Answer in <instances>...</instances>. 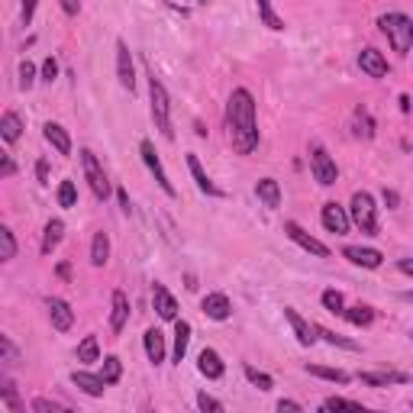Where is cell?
<instances>
[{
  "instance_id": "1",
  "label": "cell",
  "mask_w": 413,
  "mask_h": 413,
  "mask_svg": "<svg viewBox=\"0 0 413 413\" xmlns=\"http://www.w3.org/2000/svg\"><path fill=\"white\" fill-rule=\"evenodd\" d=\"M226 133L239 155H252L259 149V117H255L252 91L236 87L226 101Z\"/></svg>"
},
{
  "instance_id": "2",
  "label": "cell",
  "mask_w": 413,
  "mask_h": 413,
  "mask_svg": "<svg viewBox=\"0 0 413 413\" xmlns=\"http://www.w3.org/2000/svg\"><path fill=\"white\" fill-rule=\"evenodd\" d=\"M378 26H381V33L388 36L391 49H394L397 55H410V49H413V20L407 17V13H381Z\"/></svg>"
},
{
  "instance_id": "3",
  "label": "cell",
  "mask_w": 413,
  "mask_h": 413,
  "mask_svg": "<svg viewBox=\"0 0 413 413\" xmlns=\"http://www.w3.org/2000/svg\"><path fill=\"white\" fill-rule=\"evenodd\" d=\"M349 217H352V226H358V233L378 236V207H375V197H371L368 191H355L352 194Z\"/></svg>"
},
{
  "instance_id": "4",
  "label": "cell",
  "mask_w": 413,
  "mask_h": 413,
  "mask_svg": "<svg viewBox=\"0 0 413 413\" xmlns=\"http://www.w3.org/2000/svg\"><path fill=\"white\" fill-rule=\"evenodd\" d=\"M149 97H152V123L155 129H159L165 139H175V129H171V97L168 91H165V85H161L159 78H149Z\"/></svg>"
},
{
  "instance_id": "5",
  "label": "cell",
  "mask_w": 413,
  "mask_h": 413,
  "mask_svg": "<svg viewBox=\"0 0 413 413\" xmlns=\"http://www.w3.org/2000/svg\"><path fill=\"white\" fill-rule=\"evenodd\" d=\"M310 175L317 184L323 187H333L339 181V168H336V159L326 152L323 143H310Z\"/></svg>"
},
{
  "instance_id": "6",
  "label": "cell",
  "mask_w": 413,
  "mask_h": 413,
  "mask_svg": "<svg viewBox=\"0 0 413 413\" xmlns=\"http://www.w3.org/2000/svg\"><path fill=\"white\" fill-rule=\"evenodd\" d=\"M78 155H81V168H85L91 194L97 197V201H107L110 197V177H107V171H103V165L97 161V155H94L91 149H81Z\"/></svg>"
},
{
  "instance_id": "7",
  "label": "cell",
  "mask_w": 413,
  "mask_h": 413,
  "mask_svg": "<svg viewBox=\"0 0 413 413\" xmlns=\"http://www.w3.org/2000/svg\"><path fill=\"white\" fill-rule=\"evenodd\" d=\"M139 155H143L145 168H149V171L155 175V181H159V187L165 191V197H171V201H175V197H177V191H175V184H171L168 171H165V165H161L159 152H155V145L149 143V139H143V143H139Z\"/></svg>"
},
{
  "instance_id": "8",
  "label": "cell",
  "mask_w": 413,
  "mask_h": 413,
  "mask_svg": "<svg viewBox=\"0 0 413 413\" xmlns=\"http://www.w3.org/2000/svg\"><path fill=\"white\" fill-rule=\"evenodd\" d=\"M320 223L326 233H336V236H346L349 226H352V217H349L346 207H339L336 201H329L323 203V210H320Z\"/></svg>"
},
{
  "instance_id": "9",
  "label": "cell",
  "mask_w": 413,
  "mask_h": 413,
  "mask_svg": "<svg viewBox=\"0 0 413 413\" xmlns=\"http://www.w3.org/2000/svg\"><path fill=\"white\" fill-rule=\"evenodd\" d=\"M284 233H287V239H291V242H297L300 249H304V252L317 255V259H329V249H326V245H323L320 239H313L310 233H307V229L300 226V223L287 219V223H284Z\"/></svg>"
},
{
  "instance_id": "10",
  "label": "cell",
  "mask_w": 413,
  "mask_h": 413,
  "mask_svg": "<svg viewBox=\"0 0 413 413\" xmlns=\"http://www.w3.org/2000/svg\"><path fill=\"white\" fill-rule=\"evenodd\" d=\"M45 307H49V320H52V329H55V333H68V329L75 326V310H71L68 300H61V297H49Z\"/></svg>"
},
{
  "instance_id": "11",
  "label": "cell",
  "mask_w": 413,
  "mask_h": 413,
  "mask_svg": "<svg viewBox=\"0 0 413 413\" xmlns=\"http://www.w3.org/2000/svg\"><path fill=\"white\" fill-rule=\"evenodd\" d=\"M117 78H119V85L126 87L129 94L136 91V68H133V52H129V45L123 43V39H117Z\"/></svg>"
},
{
  "instance_id": "12",
  "label": "cell",
  "mask_w": 413,
  "mask_h": 413,
  "mask_svg": "<svg viewBox=\"0 0 413 413\" xmlns=\"http://www.w3.org/2000/svg\"><path fill=\"white\" fill-rule=\"evenodd\" d=\"M187 171H191V177L197 181V187H201V194H207V197H226V191L219 184H213V177L203 171V165H201V159H197L194 152H187Z\"/></svg>"
},
{
  "instance_id": "13",
  "label": "cell",
  "mask_w": 413,
  "mask_h": 413,
  "mask_svg": "<svg viewBox=\"0 0 413 413\" xmlns=\"http://www.w3.org/2000/svg\"><path fill=\"white\" fill-rule=\"evenodd\" d=\"M152 307H155V313H159L161 320H171V323L177 320V300L161 281H155L152 284Z\"/></svg>"
},
{
  "instance_id": "14",
  "label": "cell",
  "mask_w": 413,
  "mask_h": 413,
  "mask_svg": "<svg viewBox=\"0 0 413 413\" xmlns=\"http://www.w3.org/2000/svg\"><path fill=\"white\" fill-rule=\"evenodd\" d=\"M201 310L207 313L210 320H217V323H223V320L233 317V304H229V297L223 294V291H210V294L201 300Z\"/></svg>"
},
{
  "instance_id": "15",
  "label": "cell",
  "mask_w": 413,
  "mask_h": 413,
  "mask_svg": "<svg viewBox=\"0 0 413 413\" xmlns=\"http://www.w3.org/2000/svg\"><path fill=\"white\" fill-rule=\"evenodd\" d=\"M284 320L291 323V329H294V336H297V342H300V346H313V342H317V326H313V323H307L304 317H300V313L294 310V307H284Z\"/></svg>"
},
{
  "instance_id": "16",
  "label": "cell",
  "mask_w": 413,
  "mask_h": 413,
  "mask_svg": "<svg viewBox=\"0 0 413 413\" xmlns=\"http://www.w3.org/2000/svg\"><path fill=\"white\" fill-rule=\"evenodd\" d=\"M342 259H349L352 265H358V268H381V265H384V255H381L378 249H362V245H346V249H342Z\"/></svg>"
},
{
  "instance_id": "17",
  "label": "cell",
  "mask_w": 413,
  "mask_h": 413,
  "mask_svg": "<svg viewBox=\"0 0 413 413\" xmlns=\"http://www.w3.org/2000/svg\"><path fill=\"white\" fill-rule=\"evenodd\" d=\"M110 307H113V310H110V329L119 336V333L126 329V323H129V297L123 294V291H113Z\"/></svg>"
},
{
  "instance_id": "18",
  "label": "cell",
  "mask_w": 413,
  "mask_h": 413,
  "mask_svg": "<svg viewBox=\"0 0 413 413\" xmlns=\"http://www.w3.org/2000/svg\"><path fill=\"white\" fill-rule=\"evenodd\" d=\"M197 371H201L203 378L219 381L223 375H226V365H223V358H219L217 349H203V352L197 355Z\"/></svg>"
},
{
  "instance_id": "19",
  "label": "cell",
  "mask_w": 413,
  "mask_h": 413,
  "mask_svg": "<svg viewBox=\"0 0 413 413\" xmlns=\"http://www.w3.org/2000/svg\"><path fill=\"white\" fill-rule=\"evenodd\" d=\"M358 68H362L368 78H384L388 75V59H384L378 49H362L358 52Z\"/></svg>"
},
{
  "instance_id": "20",
  "label": "cell",
  "mask_w": 413,
  "mask_h": 413,
  "mask_svg": "<svg viewBox=\"0 0 413 413\" xmlns=\"http://www.w3.org/2000/svg\"><path fill=\"white\" fill-rule=\"evenodd\" d=\"M71 384L81 388L87 397H103V391L110 388L101 375H91V371H71Z\"/></svg>"
},
{
  "instance_id": "21",
  "label": "cell",
  "mask_w": 413,
  "mask_h": 413,
  "mask_svg": "<svg viewBox=\"0 0 413 413\" xmlns=\"http://www.w3.org/2000/svg\"><path fill=\"white\" fill-rule=\"evenodd\" d=\"M358 381L368 388H388V384H407V375L400 371H358Z\"/></svg>"
},
{
  "instance_id": "22",
  "label": "cell",
  "mask_w": 413,
  "mask_h": 413,
  "mask_svg": "<svg viewBox=\"0 0 413 413\" xmlns=\"http://www.w3.org/2000/svg\"><path fill=\"white\" fill-rule=\"evenodd\" d=\"M43 136H45V143H49L59 155H71V136H68L65 126H59V123H45Z\"/></svg>"
},
{
  "instance_id": "23",
  "label": "cell",
  "mask_w": 413,
  "mask_h": 413,
  "mask_svg": "<svg viewBox=\"0 0 413 413\" xmlns=\"http://www.w3.org/2000/svg\"><path fill=\"white\" fill-rule=\"evenodd\" d=\"M143 346H145V355H149V362H152V365L165 362V336H161V329H155V326L145 329Z\"/></svg>"
},
{
  "instance_id": "24",
  "label": "cell",
  "mask_w": 413,
  "mask_h": 413,
  "mask_svg": "<svg viewBox=\"0 0 413 413\" xmlns=\"http://www.w3.org/2000/svg\"><path fill=\"white\" fill-rule=\"evenodd\" d=\"M255 194H259V201L265 203L268 210H278L281 207V184L275 177H261L259 184H255Z\"/></svg>"
},
{
  "instance_id": "25",
  "label": "cell",
  "mask_w": 413,
  "mask_h": 413,
  "mask_svg": "<svg viewBox=\"0 0 413 413\" xmlns=\"http://www.w3.org/2000/svg\"><path fill=\"white\" fill-rule=\"evenodd\" d=\"M61 236H65V223H61V219H49V223H45V229H43V242H39V252H43V255H52L55 249H59Z\"/></svg>"
},
{
  "instance_id": "26",
  "label": "cell",
  "mask_w": 413,
  "mask_h": 413,
  "mask_svg": "<svg viewBox=\"0 0 413 413\" xmlns=\"http://www.w3.org/2000/svg\"><path fill=\"white\" fill-rule=\"evenodd\" d=\"M23 136V119H20V113H13V110H7L3 117H0V139L7 145H13Z\"/></svg>"
},
{
  "instance_id": "27",
  "label": "cell",
  "mask_w": 413,
  "mask_h": 413,
  "mask_svg": "<svg viewBox=\"0 0 413 413\" xmlns=\"http://www.w3.org/2000/svg\"><path fill=\"white\" fill-rule=\"evenodd\" d=\"M191 323L187 320H175V365L184 362V355H187V346H191Z\"/></svg>"
},
{
  "instance_id": "28",
  "label": "cell",
  "mask_w": 413,
  "mask_h": 413,
  "mask_svg": "<svg viewBox=\"0 0 413 413\" xmlns=\"http://www.w3.org/2000/svg\"><path fill=\"white\" fill-rule=\"evenodd\" d=\"M352 133L358 136V139H371V136H375V119H371L368 107L352 110Z\"/></svg>"
},
{
  "instance_id": "29",
  "label": "cell",
  "mask_w": 413,
  "mask_h": 413,
  "mask_svg": "<svg viewBox=\"0 0 413 413\" xmlns=\"http://www.w3.org/2000/svg\"><path fill=\"white\" fill-rule=\"evenodd\" d=\"M110 261V236L107 233H94V242H91V265L94 268H103Z\"/></svg>"
},
{
  "instance_id": "30",
  "label": "cell",
  "mask_w": 413,
  "mask_h": 413,
  "mask_svg": "<svg viewBox=\"0 0 413 413\" xmlns=\"http://www.w3.org/2000/svg\"><path fill=\"white\" fill-rule=\"evenodd\" d=\"M307 375H313V378H323V381H333V384H349L352 381V375L342 368H326V365H307Z\"/></svg>"
},
{
  "instance_id": "31",
  "label": "cell",
  "mask_w": 413,
  "mask_h": 413,
  "mask_svg": "<svg viewBox=\"0 0 413 413\" xmlns=\"http://www.w3.org/2000/svg\"><path fill=\"white\" fill-rule=\"evenodd\" d=\"M255 7H259V20L268 26L271 33H281V29H284V20L278 17V10L271 7V0H255Z\"/></svg>"
},
{
  "instance_id": "32",
  "label": "cell",
  "mask_w": 413,
  "mask_h": 413,
  "mask_svg": "<svg viewBox=\"0 0 413 413\" xmlns=\"http://www.w3.org/2000/svg\"><path fill=\"white\" fill-rule=\"evenodd\" d=\"M78 362H101V342H97V336H85L81 339V346H78Z\"/></svg>"
},
{
  "instance_id": "33",
  "label": "cell",
  "mask_w": 413,
  "mask_h": 413,
  "mask_svg": "<svg viewBox=\"0 0 413 413\" xmlns=\"http://www.w3.org/2000/svg\"><path fill=\"white\" fill-rule=\"evenodd\" d=\"M342 317H346L352 326H368V323L375 320V310H371L368 304H355V307H346V310H342Z\"/></svg>"
},
{
  "instance_id": "34",
  "label": "cell",
  "mask_w": 413,
  "mask_h": 413,
  "mask_svg": "<svg viewBox=\"0 0 413 413\" xmlns=\"http://www.w3.org/2000/svg\"><path fill=\"white\" fill-rule=\"evenodd\" d=\"M317 336L323 339V342H329V346H339V349H349V352H358V342H352V339L339 336V333H333V329L326 326H317Z\"/></svg>"
},
{
  "instance_id": "35",
  "label": "cell",
  "mask_w": 413,
  "mask_h": 413,
  "mask_svg": "<svg viewBox=\"0 0 413 413\" xmlns=\"http://www.w3.org/2000/svg\"><path fill=\"white\" fill-rule=\"evenodd\" d=\"M101 378H103V381H107L110 388H113V384H117V381H119V378H123V362H119L117 355H107V358H103Z\"/></svg>"
},
{
  "instance_id": "36",
  "label": "cell",
  "mask_w": 413,
  "mask_h": 413,
  "mask_svg": "<svg viewBox=\"0 0 413 413\" xmlns=\"http://www.w3.org/2000/svg\"><path fill=\"white\" fill-rule=\"evenodd\" d=\"M17 259V239H13V229L0 226V261H13Z\"/></svg>"
},
{
  "instance_id": "37",
  "label": "cell",
  "mask_w": 413,
  "mask_h": 413,
  "mask_svg": "<svg viewBox=\"0 0 413 413\" xmlns=\"http://www.w3.org/2000/svg\"><path fill=\"white\" fill-rule=\"evenodd\" d=\"M55 197H59V207H65V210L78 207V187H75V181H61L59 191H55Z\"/></svg>"
},
{
  "instance_id": "38",
  "label": "cell",
  "mask_w": 413,
  "mask_h": 413,
  "mask_svg": "<svg viewBox=\"0 0 413 413\" xmlns=\"http://www.w3.org/2000/svg\"><path fill=\"white\" fill-rule=\"evenodd\" d=\"M242 375L249 381H252L259 391H271L275 388V381H271V375H265V371H259V368H252V365H242Z\"/></svg>"
},
{
  "instance_id": "39",
  "label": "cell",
  "mask_w": 413,
  "mask_h": 413,
  "mask_svg": "<svg viewBox=\"0 0 413 413\" xmlns=\"http://www.w3.org/2000/svg\"><path fill=\"white\" fill-rule=\"evenodd\" d=\"M323 307H326L329 313H339V317H342V310H346V297L339 294V291H333V287H329V291H323Z\"/></svg>"
},
{
  "instance_id": "40",
  "label": "cell",
  "mask_w": 413,
  "mask_h": 413,
  "mask_svg": "<svg viewBox=\"0 0 413 413\" xmlns=\"http://www.w3.org/2000/svg\"><path fill=\"white\" fill-rule=\"evenodd\" d=\"M3 407H7L10 413L23 410V404H20V397H17V384H13V381H3Z\"/></svg>"
},
{
  "instance_id": "41",
  "label": "cell",
  "mask_w": 413,
  "mask_h": 413,
  "mask_svg": "<svg viewBox=\"0 0 413 413\" xmlns=\"http://www.w3.org/2000/svg\"><path fill=\"white\" fill-rule=\"evenodd\" d=\"M323 410H362V404L358 400H346V397H326Z\"/></svg>"
},
{
  "instance_id": "42",
  "label": "cell",
  "mask_w": 413,
  "mask_h": 413,
  "mask_svg": "<svg viewBox=\"0 0 413 413\" xmlns=\"http://www.w3.org/2000/svg\"><path fill=\"white\" fill-rule=\"evenodd\" d=\"M33 410H36V413H65L68 407L59 404V400H49V397H36V400H33Z\"/></svg>"
},
{
  "instance_id": "43",
  "label": "cell",
  "mask_w": 413,
  "mask_h": 413,
  "mask_svg": "<svg viewBox=\"0 0 413 413\" xmlns=\"http://www.w3.org/2000/svg\"><path fill=\"white\" fill-rule=\"evenodd\" d=\"M33 85H36V65L33 61H23V65H20V87L29 91Z\"/></svg>"
},
{
  "instance_id": "44",
  "label": "cell",
  "mask_w": 413,
  "mask_h": 413,
  "mask_svg": "<svg viewBox=\"0 0 413 413\" xmlns=\"http://www.w3.org/2000/svg\"><path fill=\"white\" fill-rule=\"evenodd\" d=\"M197 407H201L203 413L210 410V413H223V404H219L217 397H210V394H197Z\"/></svg>"
},
{
  "instance_id": "45",
  "label": "cell",
  "mask_w": 413,
  "mask_h": 413,
  "mask_svg": "<svg viewBox=\"0 0 413 413\" xmlns=\"http://www.w3.org/2000/svg\"><path fill=\"white\" fill-rule=\"evenodd\" d=\"M0 352H3V362H10V365H13V362H17V358H20L17 346H13V342H10L7 336H0Z\"/></svg>"
},
{
  "instance_id": "46",
  "label": "cell",
  "mask_w": 413,
  "mask_h": 413,
  "mask_svg": "<svg viewBox=\"0 0 413 413\" xmlns=\"http://www.w3.org/2000/svg\"><path fill=\"white\" fill-rule=\"evenodd\" d=\"M55 78H59V61H55V59L49 55V59L43 61V81H45V85H52Z\"/></svg>"
},
{
  "instance_id": "47",
  "label": "cell",
  "mask_w": 413,
  "mask_h": 413,
  "mask_svg": "<svg viewBox=\"0 0 413 413\" xmlns=\"http://www.w3.org/2000/svg\"><path fill=\"white\" fill-rule=\"evenodd\" d=\"M36 3H39V0H23V26H29V23H33Z\"/></svg>"
},
{
  "instance_id": "48",
  "label": "cell",
  "mask_w": 413,
  "mask_h": 413,
  "mask_svg": "<svg viewBox=\"0 0 413 413\" xmlns=\"http://www.w3.org/2000/svg\"><path fill=\"white\" fill-rule=\"evenodd\" d=\"M59 3L68 17H78V10H81V0H59Z\"/></svg>"
},
{
  "instance_id": "49",
  "label": "cell",
  "mask_w": 413,
  "mask_h": 413,
  "mask_svg": "<svg viewBox=\"0 0 413 413\" xmlns=\"http://www.w3.org/2000/svg\"><path fill=\"white\" fill-rule=\"evenodd\" d=\"M117 201H119V207H123V213H129L133 207H129V194H126V187H117Z\"/></svg>"
},
{
  "instance_id": "50",
  "label": "cell",
  "mask_w": 413,
  "mask_h": 413,
  "mask_svg": "<svg viewBox=\"0 0 413 413\" xmlns=\"http://www.w3.org/2000/svg\"><path fill=\"white\" fill-rule=\"evenodd\" d=\"M278 410H281V413H284V410H294V413H300V410H304V407L297 404V400H284V397H281V400H278Z\"/></svg>"
},
{
  "instance_id": "51",
  "label": "cell",
  "mask_w": 413,
  "mask_h": 413,
  "mask_svg": "<svg viewBox=\"0 0 413 413\" xmlns=\"http://www.w3.org/2000/svg\"><path fill=\"white\" fill-rule=\"evenodd\" d=\"M13 175H17V161L10 155H3V177H13Z\"/></svg>"
},
{
  "instance_id": "52",
  "label": "cell",
  "mask_w": 413,
  "mask_h": 413,
  "mask_svg": "<svg viewBox=\"0 0 413 413\" xmlns=\"http://www.w3.org/2000/svg\"><path fill=\"white\" fill-rule=\"evenodd\" d=\"M36 175H39V184H49V165H45V161L36 165Z\"/></svg>"
},
{
  "instance_id": "53",
  "label": "cell",
  "mask_w": 413,
  "mask_h": 413,
  "mask_svg": "<svg viewBox=\"0 0 413 413\" xmlns=\"http://www.w3.org/2000/svg\"><path fill=\"white\" fill-rule=\"evenodd\" d=\"M397 268L404 271V275H413V259H400L397 261Z\"/></svg>"
},
{
  "instance_id": "54",
  "label": "cell",
  "mask_w": 413,
  "mask_h": 413,
  "mask_svg": "<svg viewBox=\"0 0 413 413\" xmlns=\"http://www.w3.org/2000/svg\"><path fill=\"white\" fill-rule=\"evenodd\" d=\"M384 203H388V207H397V203H400V197H397L394 191H384Z\"/></svg>"
},
{
  "instance_id": "55",
  "label": "cell",
  "mask_w": 413,
  "mask_h": 413,
  "mask_svg": "<svg viewBox=\"0 0 413 413\" xmlns=\"http://www.w3.org/2000/svg\"><path fill=\"white\" fill-rule=\"evenodd\" d=\"M400 110H404V113L410 110V97H407V94H400Z\"/></svg>"
},
{
  "instance_id": "56",
  "label": "cell",
  "mask_w": 413,
  "mask_h": 413,
  "mask_svg": "<svg viewBox=\"0 0 413 413\" xmlns=\"http://www.w3.org/2000/svg\"><path fill=\"white\" fill-rule=\"evenodd\" d=\"M400 300H407V304H413V291H404V294H400Z\"/></svg>"
},
{
  "instance_id": "57",
  "label": "cell",
  "mask_w": 413,
  "mask_h": 413,
  "mask_svg": "<svg viewBox=\"0 0 413 413\" xmlns=\"http://www.w3.org/2000/svg\"><path fill=\"white\" fill-rule=\"evenodd\" d=\"M201 3H210V0H201Z\"/></svg>"
},
{
  "instance_id": "58",
  "label": "cell",
  "mask_w": 413,
  "mask_h": 413,
  "mask_svg": "<svg viewBox=\"0 0 413 413\" xmlns=\"http://www.w3.org/2000/svg\"><path fill=\"white\" fill-rule=\"evenodd\" d=\"M410 336H413V333H410Z\"/></svg>"
}]
</instances>
